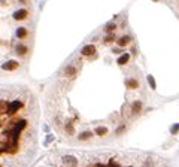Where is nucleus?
I'll return each mask as SVG.
<instances>
[{"label":"nucleus","instance_id":"nucleus-3","mask_svg":"<svg viewBox=\"0 0 179 167\" xmlns=\"http://www.w3.org/2000/svg\"><path fill=\"white\" fill-rule=\"evenodd\" d=\"M76 73H78V67H76L75 64H67L64 72H63V75H64L66 78H73Z\"/></svg>","mask_w":179,"mask_h":167},{"label":"nucleus","instance_id":"nucleus-17","mask_svg":"<svg viewBox=\"0 0 179 167\" xmlns=\"http://www.w3.org/2000/svg\"><path fill=\"white\" fill-rule=\"evenodd\" d=\"M178 131H179V124H175V125L170 127V133H172V134H176Z\"/></svg>","mask_w":179,"mask_h":167},{"label":"nucleus","instance_id":"nucleus-12","mask_svg":"<svg viewBox=\"0 0 179 167\" xmlns=\"http://www.w3.org/2000/svg\"><path fill=\"white\" fill-rule=\"evenodd\" d=\"M146 81H148V85L151 87V89H155V88H157L155 79H154V76H152V75H148V76H146Z\"/></svg>","mask_w":179,"mask_h":167},{"label":"nucleus","instance_id":"nucleus-7","mask_svg":"<svg viewBox=\"0 0 179 167\" xmlns=\"http://www.w3.org/2000/svg\"><path fill=\"white\" fill-rule=\"evenodd\" d=\"M125 87L129 89H136V88H139V81L134 79V78H127L125 79Z\"/></svg>","mask_w":179,"mask_h":167},{"label":"nucleus","instance_id":"nucleus-18","mask_svg":"<svg viewBox=\"0 0 179 167\" xmlns=\"http://www.w3.org/2000/svg\"><path fill=\"white\" fill-rule=\"evenodd\" d=\"M124 130H125V125H120V127L117 128V134H122Z\"/></svg>","mask_w":179,"mask_h":167},{"label":"nucleus","instance_id":"nucleus-9","mask_svg":"<svg viewBox=\"0 0 179 167\" xmlns=\"http://www.w3.org/2000/svg\"><path fill=\"white\" fill-rule=\"evenodd\" d=\"M129 61H130V54L124 52V54H121V55L118 57V60H117V64H118V66H124V64H127Z\"/></svg>","mask_w":179,"mask_h":167},{"label":"nucleus","instance_id":"nucleus-20","mask_svg":"<svg viewBox=\"0 0 179 167\" xmlns=\"http://www.w3.org/2000/svg\"><path fill=\"white\" fill-rule=\"evenodd\" d=\"M21 2H22V3H27V0H21Z\"/></svg>","mask_w":179,"mask_h":167},{"label":"nucleus","instance_id":"nucleus-16","mask_svg":"<svg viewBox=\"0 0 179 167\" xmlns=\"http://www.w3.org/2000/svg\"><path fill=\"white\" fill-rule=\"evenodd\" d=\"M113 41H115V36L112 33H108V36L105 37V43H112Z\"/></svg>","mask_w":179,"mask_h":167},{"label":"nucleus","instance_id":"nucleus-5","mask_svg":"<svg viewBox=\"0 0 179 167\" xmlns=\"http://www.w3.org/2000/svg\"><path fill=\"white\" fill-rule=\"evenodd\" d=\"M27 17H29V10L27 9H20V10L14 12V20H17V21H22Z\"/></svg>","mask_w":179,"mask_h":167},{"label":"nucleus","instance_id":"nucleus-8","mask_svg":"<svg viewBox=\"0 0 179 167\" xmlns=\"http://www.w3.org/2000/svg\"><path fill=\"white\" fill-rule=\"evenodd\" d=\"M130 42H131V37H130V36H127V34H125V36H121L120 39H117V43H118V46H120V48L127 46Z\"/></svg>","mask_w":179,"mask_h":167},{"label":"nucleus","instance_id":"nucleus-19","mask_svg":"<svg viewBox=\"0 0 179 167\" xmlns=\"http://www.w3.org/2000/svg\"><path fill=\"white\" fill-rule=\"evenodd\" d=\"M112 52H113V54H122V49H121V48H113Z\"/></svg>","mask_w":179,"mask_h":167},{"label":"nucleus","instance_id":"nucleus-13","mask_svg":"<svg viewBox=\"0 0 179 167\" xmlns=\"http://www.w3.org/2000/svg\"><path fill=\"white\" fill-rule=\"evenodd\" d=\"M115 30H117V24H115V22H108L106 24V27H105L106 33H113Z\"/></svg>","mask_w":179,"mask_h":167},{"label":"nucleus","instance_id":"nucleus-1","mask_svg":"<svg viewBox=\"0 0 179 167\" xmlns=\"http://www.w3.org/2000/svg\"><path fill=\"white\" fill-rule=\"evenodd\" d=\"M63 163H64V166L67 167H78V158H76L75 155H70V154H67V155H63Z\"/></svg>","mask_w":179,"mask_h":167},{"label":"nucleus","instance_id":"nucleus-14","mask_svg":"<svg viewBox=\"0 0 179 167\" xmlns=\"http://www.w3.org/2000/svg\"><path fill=\"white\" fill-rule=\"evenodd\" d=\"M91 136H93L91 131H82V133H79L78 139L79 140H88V139H91Z\"/></svg>","mask_w":179,"mask_h":167},{"label":"nucleus","instance_id":"nucleus-2","mask_svg":"<svg viewBox=\"0 0 179 167\" xmlns=\"http://www.w3.org/2000/svg\"><path fill=\"white\" fill-rule=\"evenodd\" d=\"M18 67H20V63L15 61V60H9V61H6V63L2 64V69H3V70H8V72H10V70H17Z\"/></svg>","mask_w":179,"mask_h":167},{"label":"nucleus","instance_id":"nucleus-4","mask_svg":"<svg viewBox=\"0 0 179 167\" xmlns=\"http://www.w3.org/2000/svg\"><path fill=\"white\" fill-rule=\"evenodd\" d=\"M94 54H96V46L94 45H85L81 49V55H84V57H91Z\"/></svg>","mask_w":179,"mask_h":167},{"label":"nucleus","instance_id":"nucleus-10","mask_svg":"<svg viewBox=\"0 0 179 167\" xmlns=\"http://www.w3.org/2000/svg\"><path fill=\"white\" fill-rule=\"evenodd\" d=\"M15 52H17L20 57L27 55V52H29V46H25V45H17V48H15Z\"/></svg>","mask_w":179,"mask_h":167},{"label":"nucleus","instance_id":"nucleus-6","mask_svg":"<svg viewBox=\"0 0 179 167\" xmlns=\"http://www.w3.org/2000/svg\"><path fill=\"white\" fill-rule=\"evenodd\" d=\"M130 110H131V115H139L140 112H142V101L140 100L133 101L131 106H130Z\"/></svg>","mask_w":179,"mask_h":167},{"label":"nucleus","instance_id":"nucleus-11","mask_svg":"<svg viewBox=\"0 0 179 167\" xmlns=\"http://www.w3.org/2000/svg\"><path fill=\"white\" fill-rule=\"evenodd\" d=\"M27 34H29V31H27L25 27H18L17 29V37H18V39H25Z\"/></svg>","mask_w":179,"mask_h":167},{"label":"nucleus","instance_id":"nucleus-15","mask_svg":"<svg viewBox=\"0 0 179 167\" xmlns=\"http://www.w3.org/2000/svg\"><path fill=\"white\" fill-rule=\"evenodd\" d=\"M94 131H96V134H99V136H106V134H108V128H106V127H97Z\"/></svg>","mask_w":179,"mask_h":167}]
</instances>
